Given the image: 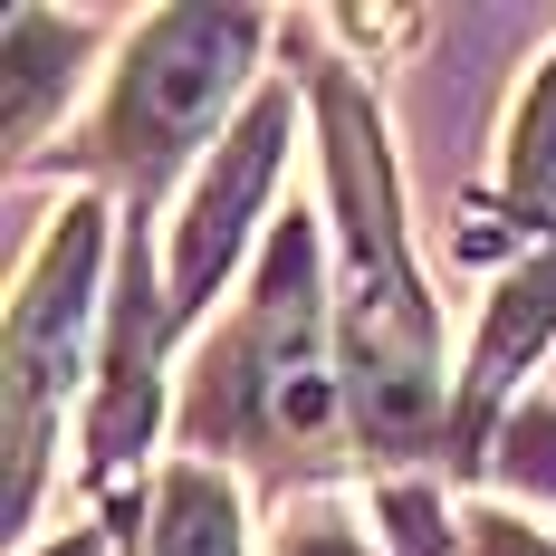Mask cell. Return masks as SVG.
I'll list each match as a JSON object with an SVG mask.
<instances>
[{"label": "cell", "instance_id": "ba28073f", "mask_svg": "<svg viewBox=\"0 0 556 556\" xmlns=\"http://www.w3.org/2000/svg\"><path fill=\"white\" fill-rule=\"evenodd\" d=\"M97 39V20H58V10H10V154H29L49 135V115L77 97V58Z\"/></svg>", "mask_w": 556, "mask_h": 556}, {"label": "cell", "instance_id": "8fae6325", "mask_svg": "<svg viewBox=\"0 0 556 556\" xmlns=\"http://www.w3.org/2000/svg\"><path fill=\"white\" fill-rule=\"evenodd\" d=\"M269 556H384V547L345 500H288L269 528Z\"/></svg>", "mask_w": 556, "mask_h": 556}, {"label": "cell", "instance_id": "9c48e42d", "mask_svg": "<svg viewBox=\"0 0 556 556\" xmlns=\"http://www.w3.org/2000/svg\"><path fill=\"white\" fill-rule=\"evenodd\" d=\"M144 556H250L240 547V490L212 460H173L144 500Z\"/></svg>", "mask_w": 556, "mask_h": 556}, {"label": "cell", "instance_id": "6da1fadb", "mask_svg": "<svg viewBox=\"0 0 556 556\" xmlns=\"http://www.w3.org/2000/svg\"><path fill=\"white\" fill-rule=\"evenodd\" d=\"M317 144H327V192H336V240H345V288H336V375H345V422L355 460L403 470L422 451H451V403H442V317L413 269L403 202H393V154L365 87L345 67L307 77Z\"/></svg>", "mask_w": 556, "mask_h": 556}, {"label": "cell", "instance_id": "7a4b0ae2", "mask_svg": "<svg viewBox=\"0 0 556 556\" xmlns=\"http://www.w3.org/2000/svg\"><path fill=\"white\" fill-rule=\"evenodd\" d=\"M182 442L240 451L278 480H327L355 422H345V375L327 365V278H317V230L269 222L250 298L222 336H202L192 384H182Z\"/></svg>", "mask_w": 556, "mask_h": 556}, {"label": "cell", "instance_id": "4fadbf2b", "mask_svg": "<svg viewBox=\"0 0 556 556\" xmlns=\"http://www.w3.org/2000/svg\"><path fill=\"white\" fill-rule=\"evenodd\" d=\"M460 528H470V556H556L547 528H528V518H508V508H470Z\"/></svg>", "mask_w": 556, "mask_h": 556}, {"label": "cell", "instance_id": "3957f363", "mask_svg": "<svg viewBox=\"0 0 556 556\" xmlns=\"http://www.w3.org/2000/svg\"><path fill=\"white\" fill-rule=\"evenodd\" d=\"M260 39H269L260 10H154L115 58V97L97 115V135L77 144V164L115 173L135 192V212H144L173 173L212 144L222 106L250 87Z\"/></svg>", "mask_w": 556, "mask_h": 556}, {"label": "cell", "instance_id": "30bf717a", "mask_svg": "<svg viewBox=\"0 0 556 556\" xmlns=\"http://www.w3.org/2000/svg\"><path fill=\"white\" fill-rule=\"evenodd\" d=\"M508 212L518 230H547L556 240V58L538 67V87L518 97V125H508Z\"/></svg>", "mask_w": 556, "mask_h": 556}, {"label": "cell", "instance_id": "5bb4252c", "mask_svg": "<svg viewBox=\"0 0 556 556\" xmlns=\"http://www.w3.org/2000/svg\"><path fill=\"white\" fill-rule=\"evenodd\" d=\"M29 556H106V538H97V528H67L58 547H29Z\"/></svg>", "mask_w": 556, "mask_h": 556}, {"label": "cell", "instance_id": "5b68a950", "mask_svg": "<svg viewBox=\"0 0 556 556\" xmlns=\"http://www.w3.org/2000/svg\"><path fill=\"white\" fill-rule=\"evenodd\" d=\"M288 125H298V97H288V87H260V97L240 106V125L212 144L202 182L182 192L173 260H164V317H173V327H192V317L230 288L240 250H250V240H269L260 222H269L278 164H288Z\"/></svg>", "mask_w": 556, "mask_h": 556}, {"label": "cell", "instance_id": "277c9868", "mask_svg": "<svg viewBox=\"0 0 556 556\" xmlns=\"http://www.w3.org/2000/svg\"><path fill=\"white\" fill-rule=\"evenodd\" d=\"M97 260H106V202H67L39 260L10 288V528L39 518V480L58 451V413L87 384V317H97Z\"/></svg>", "mask_w": 556, "mask_h": 556}, {"label": "cell", "instance_id": "7c38bea8", "mask_svg": "<svg viewBox=\"0 0 556 556\" xmlns=\"http://www.w3.org/2000/svg\"><path fill=\"white\" fill-rule=\"evenodd\" d=\"M500 480L518 500H556V403L547 393H528L500 422Z\"/></svg>", "mask_w": 556, "mask_h": 556}, {"label": "cell", "instance_id": "52a82bcc", "mask_svg": "<svg viewBox=\"0 0 556 556\" xmlns=\"http://www.w3.org/2000/svg\"><path fill=\"white\" fill-rule=\"evenodd\" d=\"M164 288L144 269V230L125 240V288H115V317H106V375H97V413H87V470L115 480L135 451L154 442L164 422Z\"/></svg>", "mask_w": 556, "mask_h": 556}, {"label": "cell", "instance_id": "8992f818", "mask_svg": "<svg viewBox=\"0 0 556 556\" xmlns=\"http://www.w3.org/2000/svg\"><path fill=\"white\" fill-rule=\"evenodd\" d=\"M547 336H556V240L500 278V298H490V317H480V345H470V365H460V393H451V470H460V480L500 451L490 422L518 413L508 393H518V375L547 355Z\"/></svg>", "mask_w": 556, "mask_h": 556}]
</instances>
